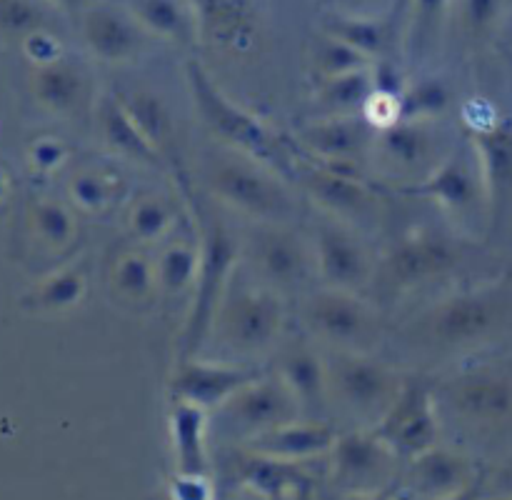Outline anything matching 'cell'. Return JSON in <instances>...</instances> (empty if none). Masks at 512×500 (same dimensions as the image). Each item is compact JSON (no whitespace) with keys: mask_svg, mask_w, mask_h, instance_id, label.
<instances>
[{"mask_svg":"<svg viewBox=\"0 0 512 500\" xmlns=\"http://www.w3.org/2000/svg\"><path fill=\"white\" fill-rule=\"evenodd\" d=\"M375 90H378V85H375L373 68L353 70V73L323 80L318 90L320 118H353V115H363Z\"/></svg>","mask_w":512,"mask_h":500,"instance_id":"d4e9b609","label":"cell"},{"mask_svg":"<svg viewBox=\"0 0 512 500\" xmlns=\"http://www.w3.org/2000/svg\"><path fill=\"white\" fill-rule=\"evenodd\" d=\"M463 460L443 450H425L418 463V478L428 490H450L460 485L463 478Z\"/></svg>","mask_w":512,"mask_h":500,"instance_id":"d590c367","label":"cell"},{"mask_svg":"<svg viewBox=\"0 0 512 500\" xmlns=\"http://www.w3.org/2000/svg\"><path fill=\"white\" fill-rule=\"evenodd\" d=\"M43 95L55 105V108H70L78 103L80 90H83V78L73 65H50L40 80Z\"/></svg>","mask_w":512,"mask_h":500,"instance_id":"74e56055","label":"cell"},{"mask_svg":"<svg viewBox=\"0 0 512 500\" xmlns=\"http://www.w3.org/2000/svg\"><path fill=\"white\" fill-rule=\"evenodd\" d=\"M378 130L363 118H318L300 128L298 138L313 155H318L328 165H345L365 158L373 150V140Z\"/></svg>","mask_w":512,"mask_h":500,"instance_id":"ac0fdd59","label":"cell"},{"mask_svg":"<svg viewBox=\"0 0 512 500\" xmlns=\"http://www.w3.org/2000/svg\"><path fill=\"white\" fill-rule=\"evenodd\" d=\"M75 193H78L83 208L103 210L105 205L113 203L115 183L110 178H103V175H85L75 185Z\"/></svg>","mask_w":512,"mask_h":500,"instance_id":"f35d334b","label":"cell"},{"mask_svg":"<svg viewBox=\"0 0 512 500\" xmlns=\"http://www.w3.org/2000/svg\"><path fill=\"white\" fill-rule=\"evenodd\" d=\"M310 330L335 350H365L378 335L373 308L353 290L325 288L305 303Z\"/></svg>","mask_w":512,"mask_h":500,"instance_id":"ba28073f","label":"cell"},{"mask_svg":"<svg viewBox=\"0 0 512 500\" xmlns=\"http://www.w3.org/2000/svg\"><path fill=\"white\" fill-rule=\"evenodd\" d=\"M455 0H410V53L418 55L430 53L435 40L440 38L445 20H448L450 8Z\"/></svg>","mask_w":512,"mask_h":500,"instance_id":"1f68e13d","label":"cell"},{"mask_svg":"<svg viewBox=\"0 0 512 500\" xmlns=\"http://www.w3.org/2000/svg\"><path fill=\"white\" fill-rule=\"evenodd\" d=\"M370 153L388 173L418 175V183L445 158L438 153V138L423 120H398L378 130Z\"/></svg>","mask_w":512,"mask_h":500,"instance_id":"9a60e30c","label":"cell"},{"mask_svg":"<svg viewBox=\"0 0 512 500\" xmlns=\"http://www.w3.org/2000/svg\"><path fill=\"white\" fill-rule=\"evenodd\" d=\"M203 428L205 410L188 403H173V438L185 473L203 470Z\"/></svg>","mask_w":512,"mask_h":500,"instance_id":"4dcf8cb0","label":"cell"},{"mask_svg":"<svg viewBox=\"0 0 512 500\" xmlns=\"http://www.w3.org/2000/svg\"><path fill=\"white\" fill-rule=\"evenodd\" d=\"M145 30L135 23L130 13L95 5L83 15V38L90 53L105 63H125L133 60L145 45Z\"/></svg>","mask_w":512,"mask_h":500,"instance_id":"ffe728a7","label":"cell"},{"mask_svg":"<svg viewBox=\"0 0 512 500\" xmlns=\"http://www.w3.org/2000/svg\"><path fill=\"white\" fill-rule=\"evenodd\" d=\"M263 370L243 363H218V360L185 358L178 360L170 375L173 403H188L200 410L220 408L235 393L258 380Z\"/></svg>","mask_w":512,"mask_h":500,"instance_id":"30bf717a","label":"cell"},{"mask_svg":"<svg viewBox=\"0 0 512 500\" xmlns=\"http://www.w3.org/2000/svg\"><path fill=\"white\" fill-rule=\"evenodd\" d=\"M55 3H60L63 8H78L80 0H55Z\"/></svg>","mask_w":512,"mask_h":500,"instance_id":"ee69618b","label":"cell"},{"mask_svg":"<svg viewBox=\"0 0 512 500\" xmlns=\"http://www.w3.org/2000/svg\"><path fill=\"white\" fill-rule=\"evenodd\" d=\"M313 58H315V68L320 70L323 80L338 78V75L353 73V70H363L373 65V60H370L368 55L350 48L348 43H343V40L333 38V35L328 33L320 35L318 43H315Z\"/></svg>","mask_w":512,"mask_h":500,"instance_id":"e575fe53","label":"cell"},{"mask_svg":"<svg viewBox=\"0 0 512 500\" xmlns=\"http://www.w3.org/2000/svg\"><path fill=\"white\" fill-rule=\"evenodd\" d=\"M278 375L285 388L295 398L298 408L315 410L325 403L330 393L328 360L320 358L310 345H293L285 348L278 360Z\"/></svg>","mask_w":512,"mask_h":500,"instance_id":"7402d4cb","label":"cell"},{"mask_svg":"<svg viewBox=\"0 0 512 500\" xmlns=\"http://www.w3.org/2000/svg\"><path fill=\"white\" fill-rule=\"evenodd\" d=\"M460 263V253L448 238L433 233L408 235L385 255L380 280L390 293L420 288L433 280L450 275Z\"/></svg>","mask_w":512,"mask_h":500,"instance_id":"9c48e42d","label":"cell"},{"mask_svg":"<svg viewBox=\"0 0 512 500\" xmlns=\"http://www.w3.org/2000/svg\"><path fill=\"white\" fill-rule=\"evenodd\" d=\"M250 253L263 285L273 290L298 288L315 268V255L308 245L283 223H260L250 240Z\"/></svg>","mask_w":512,"mask_h":500,"instance_id":"4fadbf2b","label":"cell"},{"mask_svg":"<svg viewBox=\"0 0 512 500\" xmlns=\"http://www.w3.org/2000/svg\"><path fill=\"white\" fill-rule=\"evenodd\" d=\"M508 298L500 288H475L440 300L423 318L420 338L430 348L460 350L498 333L508 315Z\"/></svg>","mask_w":512,"mask_h":500,"instance_id":"3957f363","label":"cell"},{"mask_svg":"<svg viewBox=\"0 0 512 500\" xmlns=\"http://www.w3.org/2000/svg\"><path fill=\"white\" fill-rule=\"evenodd\" d=\"M200 28L220 43L243 45L250 35V8L245 0H190Z\"/></svg>","mask_w":512,"mask_h":500,"instance_id":"4316f807","label":"cell"},{"mask_svg":"<svg viewBox=\"0 0 512 500\" xmlns=\"http://www.w3.org/2000/svg\"><path fill=\"white\" fill-rule=\"evenodd\" d=\"M220 408L225 410V418L233 428L263 435L278 425L295 420L298 403L278 375L263 373Z\"/></svg>","mask_w":512,"mask_h":500,"instance_id":"2e32d148","label":"cell"},{"mask_svg":"<svg viewBox=\"0 0 512 500\" xmlns=\"http://www.w3.org/2000/svg\"><path fill=\"white\" fill-rule=\"evenodd\" d=\"M470 145L483 175L490 215H498L512 195V120L488 115L473 123Z\"/></svg>","mask_w":512,"mask_h":500,"instance_id":"e0dca14e","label":"cell"},{"mask_svg":"<svg viewBox=\"0 0 512 500\" xmlns=\"http://www.w3.org/2000/svg\"><path fill=\"white\" fill-rule=\"evenodd\" d=\"M508 500H512V498H508Z\"/></svg>","mask_w":512,"mask_h":500,"instance_id":"f6af8a7d","label":"cell"},{"mask_svg":"<svg viewBox=\"0 0 512 500\" xmlns=\"http://www.w3.org/2000/svg\"><path fill=\"white\" fill-rule=\"evenodd\" d=\"M208 185L218 200L258 223H285L293 213L290 195L253 160L218 155L208 163Z\"/></svg>","mask_w":512,"mask_h":500,"instance_id":"5b68a950","label":"cell"},{"mask_svg":"<svg viewBox=\"0 0 512 500\" xmlns=\"http://www.w3.org/2000/svg\"><path fill=\"white\" fill-rule=\"evenodd\" d=\"M505 0H455L460 25L473 40L488 38L503 15Z\"/></svg>","mask_w":512,"mask_h":500,"instance_id":"8d00e7d4","label":"cell"},{"mask_svg":"<svg viewBox=\"0 0 512 500\" xmlns=\"http://www.w3.org/2000/svg\"><path fill=\"white\" fill-rule=\"evenodd\" d=\"M305 190L335 220L365 218L373 205V195L360 175L345 170V165L315 163L305 168Z\"/></svg>","mask_w":512,"mask_h":500,"instance_id":"d6986e66","label":"cell"},{"mask_svg":"<svg viewBox=\"0 0 512 500\" xmlns=\"http://www.w3.org/2000/svg\"><path fill=\"white\" fill-rule=\"evenodd\" d=\"M283 323V300L273 288L230 283L213 333L238 355H255L278 340Z\"/></svg>","mask_w":512,"mask_h":500,"instance_id":"277c9868","label":"cell"},{"mask_svg":"<svg viewBox=\"0 0 512 500\" xmlns=\"http://www.w3.org/2000/svg\"><path fill=\"white\" fill-rule=\"evenodd\" d=\"M335 443V435L328 425L323 423H290L278 425V428L268 430V433L258 435L255 445L263 448L265 453L273 455H313L323 453Z\"/></svg>","mask_w":512,"mask_h":500,"instance_id":"484cf974","label":"cell"},{"mask_svg":"<svg viewBox=\"0 0 512 500\" xmlns=\"http://www.w3.org/2000/svg\"><path fill=\"white\" fill-rule=\"evenodd\" d=\"M445 405L475 425H500L512 418V373L498 365L460 370L440 385Z\"/></svg>","mask_w":512,"mask_h":500,"instance_id":"52a82bcc","label":"cell"},{"mask_svg":"<svg viewBox=\"0 0 512 500\" xmlns=\"http://www.w3.org/2000/svg\"><path fill=\"white\" fill-rule=\"evenodd\" d=\"M315 270L328 288L358 290L373 275L363 243L340 220H325L315 228Z\"/></svg>","mask_w":512,"mask_h":500,"instance_id":"5bb4252c","label":"cell"},{"mask_svg":"<svg viewBox=\"0 0 512 500\" xmlns=\"http://www.w3.org/2000/svg\"><path fill=\"white\" fill-rule=\"evenodd\" d=\"M98 125L100 133H103L105 143L113 153L123 155V158L133 160L140 165H158L160 153L153 148L148 138L143 135V130L138 128L130 113L125 110V105L120 103L118 95H105L103 103L98 108Z\"/></svg>","mask_w":512,"mask_h":500,"instance_id":"cb8c5ba5","label":"cell"},{"mask_svg":"<svg viewBox=\"0 0 512 500\" xmlns=\"http://www.w3.org/2000/svg\"><path fill=\"white\" fill-rule=\"evenodd\" d=\"M175 223L173 205L158 195H145L128 210V228L138 243H155L165 238Z\"/></svg>","mask_w":512,"mask_h":500,"instance_id":"836d02e7","label":"cell"},{"mask_svg":"<svg viewBox=\"0 0 512 500\" xmlns=\"http://www.w3.org/2000/svg\"><path fill=\"white\" fill-rule=\"evenodd\" d=\"M128 13L148 35L190 45L200 33V20L190 0H130Z\"/></svg>","mask_w":512,"mask_h":500,"instance_id":"603a6c76","label":"cell"},{"mask_svg":"<svg viewBox=\"0 0 512 500\" xmlns=\"http://www.w3.org/2000/svg\"><path fill=\"white\" fill-rule=\"evenodd\" d=\"M323 33L333 35V38L343 40L350 48L360 50L363 55H368L370 60L380 58L388 48L390 30L383 20L368 18V15H335L333 20L325 23Z\"/></svg>","mask_w":512,"mask_h":500,"instance_id":"f546056e","label":"cell"},{"mask_svg":"<svg viewBox=\"0 0 512 500\" xmlns=\"http://www.w3.org/2000/svg\"><path fill=\"white\" fill-rule=\"evenodd\" d=\"M340 3L350 10V15H358V10L373 8V5L380 3V0H340Z\"/></svg>","mask_w":512,"mask_h":500,"instance_id":"60d3db41","label":"cell"},{"mask_svg":"<svg viewBox=\"0 0 512 500\" xmlns=\"http://www.w3.org/2000/svg\"><path fill=\"white\" fill-rule=\"evenodd\" d=\"M325 360L330 390L355 413L383 418L405 383L393 365L373 358L368 350H338Z\"/></svg>","mask_w":512,"mask_h":500,"instance_id":"8992f818","label":"cell"},{"mask_svg":"<svg viewBox=\"0 0 512 500\" xmlns=\"http://www.w3.org/2000/svg\"><path fill=\"white\" fill-rule=\"evenodd\" d=\"M478 498H480L478 488H463V490H455V495L450 500H478Z\"/></svg>","mask_w":512,"mask_h":500,"instance_id":"7bdbcfd3","label":"cell"},{"mask_svg":"<svg viewBox=\"0 0 512 500\" xmlns=\"http://www.w3.org/2000/svg\"><path fill=\"white\" fill-rule=\"evenodd\" d=\"M108 290L130 310H148L160 295L155 258L140 248H125L108 263Z\"/></svg>","mask_w":512,"mask_h":500,"instance_id":"44dd1931","label":"cell"},{"mask_svg":"<svg viewBox=\"0 0 512 500\" xmlns=\"http://www.w3.org/2000/svg\"><path fill=\"white\" fill-rule=\"evenodd\" d=\"M120 98V103L125 105V110L130 113V118L138 123V128L143 130L145 138L153 143V148L158 153H163L168 148V143L173 140V115H170L168 105L163 103V98L145 88H135L133 93H115Z\"/></svg>","mask_w":512,"mask_h":500,"instance_id":"83f0119b","label":"cell"},{"mask_svg":"<svg viewBox=\"0 0 512 500\" xmlns=\"http://www.w3.org/2000/svg\"><path fill=\"white\" fill-rule=\"evenodd\" d=\"M200 263V245L188 243V240H178L170 243L155 255V270H158V285L160 293L175 295V293H190L195 285V275H198Z\"/></svg>","mask_w":512,"mask_h":500,"instance_id":"f1b7e54d","label":"cell"},{"mask_svg":"<svg viewBox=\"0 0 512 500\" xmlns=\"http://www.w3.org/2000/svg\"><path fill=\"white\" fill-rule=\"evenodd\" d=\"M413 190L433 200L458 223H468L478 218V213H490L478 160H468L463 153L445 155L420 183L413 185Z\"/></svg>","mask_w":512,"mask_h":500,"instance_id":"7c38bea8","label":"cell"},{"mask_svg":"<svg viewBox=\"0 0 512 500\" xmlns=\"http://www.w3.org/2000/svg\"><path fill=\"white\" fill-rule=\"evenodd\" d=\"M185 78H188L190 98H193L200 120L225 145H230L233 150H240L243 155H250V158L263 160V163H285V150L280 148L275 135L253 113H248L238 103H233L223 93V88L210 78L203 63L188 60L185 63Z\"/></svg>","mask_w":512,"mask_h":500,"instance_id":"7a4b0ae2","label":"cell"},{"mask_svg":"<svg viewBox=\"0 0 512 500\" xmlns=\"http://www.w3.org/2000/svg\"><path fill=\"white\" fill-rule=\"evenodd\" d=\"M450 108V90L443 80L425 78L415 85H405L400 93V120L433 123Z\"/></svg>","mask_w":512,"mask_h":500,"instance_id":"d6a6232c","label":"cell"},{"mask_svg":"<svg viewBox=\"0 0 512 500\" xmlns=\"http://www.w3.org/2000/svg\"><path fill=\"white\" fill-rule=\"evenodd\" d=\"M423 375L405 378L398 398L380 418V438L403 453H425L438 438V398Z\"/></svg>","mask_w":512,"mask_h":500,"instance_id":"8fae6325","label":"cell"},{"mask_svg":"<svg viewBox=\"0 0 512 500\" xmlns=\"http://www.w3.org/2000/svg\"><path fill=\"white\" fill-rule=\"evenodd\" d=\"M498 485L505 490V493H508V498H512V463L505 465V468L500 470Z\"/></svg>","mask_w":512,"mask_h":500,"instance_id":"b9f144b4","label":"cell"},{"mask_svg":"<svg viewBox=\"0 0 512 500\" xmlns=\"http://www.w3.org/2000/svg\"><path fill=\"white\" fill-rule=\"evenodd\" d=\"M200 263L195 285L190 290V308L185 315L178 348L180 360L198 358L203 345L213 338L215 320L225 293L235 278V265L240 258V245L228 225L215 215L200 220Z\"/></svg>","mask_w":512,"mask_h":500,"instance_id":"6da1fadb","label":"cell"},{"mask_svg":"<svg viewBox=\"0 0 512 500\" xmlns=\"http://www.w3.org/2000/svg\"><path fill=\"white\" fill-rule=\"evenodd\" d=\"M40 23V8L33 0H0V25L10 30H30Z\"/></svg>","mask_w":512,"mask_h":500,"instance_id":"ab89813d","label":"cell"}]
</instances>
